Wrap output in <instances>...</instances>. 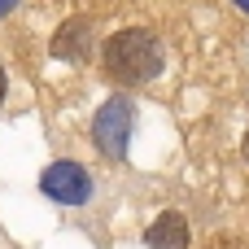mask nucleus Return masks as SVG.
I'll use <instances>...</instances> for the list:
<instances>
[{
  "mask_svg": "<svg viewBox=\"0 0 249 249\" xmlns=\"http://www.w3.org/2000/svg\"><path fill=\"white\" fill-rule=\"evenodd\" d=\"M39 188H44V197L57 201V206H83V201H92V175H88V166H79V162H70V158L44 166Z\"/></svg>",
  "mask_w": 249,
  "mask_h": 249,
  "instance_id": "obj_2",
  "label": "nucleus"
},
{
  "mask_svg": "<svg viewBox=\"0 0 249 249\" xmlns=\"http://www.w3.org/2000/svg\"><path fill=\"white\" fill-rule=\"evenodd\" d=\"M236 4H241V9H245V13H249V0H236Z\"/></svg>",
  "mask_w": 249,
  "mask_h": 249,
  "instance_id": "obj_9",
  "label": "nucleus"
},
{
  "mask_svg": "<svg viewBox=\"0 0 249 249\" xmlns=\"http://www.w3.org/2000/svg\"><path fill=\"white\" fill-rule=\"evenodd\" d=\"M241 153H245V162H249V136H245V144H241Z\"/></svg>",
  "mask_w": 249,
  "mask_h": 249,
  "instance_id": "obj_8",
  "label": "nucleus"
},
{
  "mask_svg": "<svg viewBox=\"0 0 249 249\" xmlns=\"http://www.w3.org/2000/svg\"><path fill=\"white\" fill-rule=\"evenodd\" d=\"M53 53L66 57V61H83L88 57V26L83 22H66L57 31V39H53Z\"/></svg>",
  "mask_w": 249,
  "mask_h": 249,
  "instance_id": "obj_5",
  "label": "nucleus"
},
{
  "mask_svg": "<svg viewBox=\"0 0 249 249\" xmlns=\"http://www.w3.org/2000/svg\"><path fill=\"white\" fill-rule=\"evenodd\" d=\"M13 4H18V0H0V18H4V13H9Z\"/></svg>",
  "mask_w": 249,
  "mask_h": 249,
  "instance_id": "obj_6",
  "label": "nucleus"
},
{
  "mask_svg": "<svg viewBox=\"0 0 249 249\" xmlns=\"http://www.w3.org/2000/svg\"><path fill=\"white\" fill-rule=\"evenodd\" d=\"M149 249H188V219L179 210H166L158 214V223L149 228Z\"/></svg>",
  "mask_w": 249,
  "mask_h": 249,
  "instance_id": "obj_4",
  "label": "nucleus"
},
{
  "mask_svg": "<svg viewBox=\"0 0 249 249\" xmlns=\"http://www.w3.org/2000/svg\"><path fill=\"white\" fill-rule=\"evenodd\" d=\"M127 136H131V105L123 101V96H114V101H105L101 109H96V118H92V140H96V149L105 153V158H127Z\"/></svg>",
  "mask_w": 249,
  "mask_h": 249,
  "instance_id": "obj_3",
  "label": "nucleus"
},
{
  "mask_svg": "<svg viewBox=\"0 0 249 249\" xmlns=\"http://www.w3.org/2000/svg\"><path fill=\"white\" fill-rule=\"evenodd\" d=\"M101 66H105V79L109 83H149L158 70H162V39L144 26H123L105 39L101 48Z\"/></svg>",
  "mask_w": 249,
  "mask_h": 249,
  "instance_id": "obj_1",
  "label": "nucleus"
},
{
  "mask_svg": "<svg viewBox=\"0 0 249 249\" xmlns=\"http://www.w3.org/2000/svg\"><path fill=\"white\" fill-rule=\"evenodd\" d=\"M0 101H4V66H0Z\"/></svg>",
  "mask_w": 249,
  "mask_h": 249,
  "instance_id": "obj_7",
  "label": "nucleus"
}]
</instances>
